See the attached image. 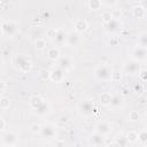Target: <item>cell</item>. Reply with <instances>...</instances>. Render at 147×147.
<instances>
[{
	"label": "cell",
	"mask_w": 147,
	"mask_h": 147,
	"mask_svg": "<svg viewBox=\"0 0 147 147\" xmlns=\"http://www.w3.org/2000/svg\"><path fill=\"white\" fill-rule=\"evenodd\" d=\"M41 132L44 134V137H47V138H52L53 134H54V131H53V127L49 126V125H46L41 129Z\"/></svg>",
	"instance_id": "2"
},
{
	"label": "cell",
	"mask_w": 147,
	"mask_h": 147,
	"mask_svg": "<svg viewBox=\"0 0 147 147\" xmlns=\"http://www.w3.org/2000/svg\"><path fill=\"white\" fill-rule=\"evenodd\" d=\"M134 54L137 55V57H138V59H140V60H141V59H145V54H146V53H145V49H144V48H140V47H139L138 49H136Z\"/></svg>",
	"instance_id": "6"
},
{
	"label": "cell",
	"mask_w": 147,
	"mask_h": 147,
	"mask_svg": "<svg viewBox=\"0 0 147 147\" xmlns=\"http://www.w3.org/2000/svg\"><path fill=\"white\" fill-rule=\"evenodd\" d=\"M98 131L101 132V133H107V132H109V126L106 125V124H99L98 125Z\"/></svg>",
	"instance_id": "7"
},
{
	"label": "cell",
	"mask_w": 147,
	"mask_h": 147,
	"mask_svg": "<svg viewBox=\"0 0 147 147\" xmlns=\"http://www.w3.org/2000/svg\"><path fill=\"white\" fill-rule=\"evenodd\" d=\"M96 74H98V77H100V78H107L108 76H109V70H108V68H106V67H100L99 68V70L96 71Z\"/></svg>",
	"instance_id": "3"
},
{
	"label": "cell",
	"mask_w": 147,
	"mask_h": 147,
	"mask_svg": "<svg viewBox=\"0 0 147 147\" xmlns=\"http://www.w3.org/2000/svg\"><path fill=\"white\" fill-rule=\"evenodd\" d=\"M102 136L101 134H94V136H92L91 137V142H93V145H95V146H99V145H101L102 144Z\"/></svg>",
	"instance_id": "5"
},
{
	"label": "cell",
	"mask_w": 147,
	"mask_h": 147,
	"mask_svg": "<svg viewBox=\"0 0 147 147\" xmlns=\"http://www.w3.org/2000/svg\"><path fill=\"white\" fill-rule=\"evenodd\" d=\"M92 109H93V105L91 103V102H88V101H83L82 103H80V110H82V113H84V114H91L92 113Z\"/></svg>",
	"instance_id": "1"
},
{
	"label": "cell",
	"mask_w": 147,
	"mask_h": 147,
	"mask_svg": "<svg viewBox=\"0 0 147 147\" xmlns=\"http://www.w3.org/2000/svg\"><path fill=\"white\" fill-rule=\"evenodd\" d=\"M0 147H1V146H0Z\"/></svg>",
	"instance_id": "9"
},
{
	"label": "cell",
	"mask_w": 147,
	"mask_h": 147,
	"mask_svg": "<svg viewBox=\"0 0 147 147\" xmlns=\"http://www.w3.org/2000/svg\"><path fill=\"white\" fill-rule=\"evenodd\" d=\"M3 141H5L7 145H11V144H14V142L16 141V137H15V134H13V133H7V134H5V137H3Z\"/></svg>",
	"instance_id": "4"
},
{
	"label": "cell",
	"mask_w": 147,
	"mask_h": 147,
	"mask_svg": "<svg viewBox=\"0 0 147 147\" xmlns=\"http://www.w3.org/2000/svg\"><path fill=\"white\" fill-rule=\"evenodd\" d=\"M10 147H13V146H10Z\"/></svg>",
	"instance_id": "8"
}]
</instances>
